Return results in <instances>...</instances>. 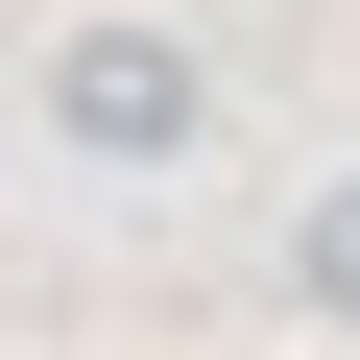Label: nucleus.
Masks as SVG:
<instances>
[{"label": "nucleus", "mask_w": 360, "mask_h": 360, "mask_svg": "<svg viewBox=\"0 0 360 360\" xmlns=\"http://www.w3.org/2000/svg\"><path fill=\"white\" fill-rule=\"evenodd\" d=\"M288 288H312V312L360 336V168H336V193H312V217H288Z\"/></svg>", "instance_id": "2"}, {"label": "nucleus", "mask_w": 360, "mask_h": 360, "mask_svg": "<svg viewBox=\"0 0 360 360\" xmlns=\"http://www.w3.org/2000/svg\"><path fill=\"white\" fill-rule=\"evenodd\" d=\"M193 120H217L193 25H144V0H72V25H49V144H72V168H168Z\"/></svg>", "instance_id": "1"}]
</instances>
